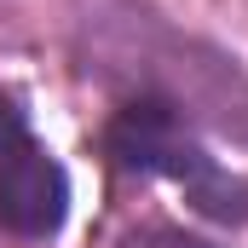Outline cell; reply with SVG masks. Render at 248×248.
Wrapping results in <instances>:
<instances>
[{
    "instance_id": "4",
    "label": "cell",
    "mask_w": 248,
    "mask_h": 248,
    "mask_svg": "<svg viewBox=\"0 0 248 248\" xmlns=\"http://www.w3.org/2000/svg\"><path fill=\"white\" fill-rule=\"evenodd\" d=\"M17 144H29V110H23L17 93L0 87V156H12Z\"/></svg>"
},
{
    "instance_id": "1",
    "label": "cell",
    "mask_w": 248,
    "mask_h": 248,
    "mask_svg": "<svg viewBox=\"0 0 248 248\" xmlns=\"http://www.w3.org/2000/svg\"><path fill=\"white\" fill-rule=\"evenodd\" d=\"M98 150L116 173L139 179H173L185 190V202L214 219V225H248V179L231 168H219V156H208V144L185 122V104L162 87H139L110 110V122L98 133Z\"/></svg>"
},
{
    "instance_id": "2",
    "label": "cell",
    "mask_w": 248,
    "mask_h": 248,
    "mask_svg": "<svg viewBox=\"0 0 248 248\" xmlns=\"http://www.w3.org/2000/svg\"><path fill=\"white\" fill-rule=\"evenodd\" d=\"M69 219V173L46 144H17L12 156H0V231L46 243L58 237Z\"/></svg>"
},
{
    "instance_id": "3",
    "label": "cell",
    "mask_w": 248,
    "mask_h": 248,
    "mask_svg": "<svg viewBox=\"0 0 248 248\" xmlns=\"http://www.w3.org/2000/svg\"><path fill=\"white\" fill-rule=\"evenodd\" d=\"M116 248H214L208 237H196V231H179V225H133L116 237Z\"/></svg>"
}]
</instances>
